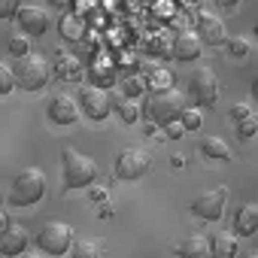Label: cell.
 I'll return each instance as SVG.
<instances>
[{"label":"cell","instance_id":"obj_1","mask_svg":"<svg viewBox=\"0 0 258 258\" xmlns=\"http://www.w3.org/2000/svg\"><path fill=\"white\" fill-rule=\"evenodd\" d=\"M188 106V97L179 91V88H164V91H152L149 94V100H146V115H149V121L152 124H167V121H176L179 115H182V109Z\"/></svg>","mask_w":258,"mask_h":258},{"label":"cell","instance_id":"obj_2","mask_svg":"<svg viewBox=\"0 0 258 258\" xmlns=\"http://www.w3.org/2000/svg\"><path fill=\"white\" fill-rule=\"evenodd\" d=\"M97 179V161L76 149L61 152V182L64 188H88Z\"/></svg>","mask_w":258,"mask_h":258},{"label":"cell","instance_id":"obj_3","mask_svg":"<svg viewBox=\"0 0 258 258\" xmlns=\"http://www.w3.org/2000/svg\"><path fill=\"white\" fill-rule=\"evenodd\" d=\"M13 76H16V85L25 88V91H40L49 85L52 79V64L43 58V55H22L13 67Z\"/></svg>","mask_w":258,"mask_h":258},{"label":"cell","instance_id":"obj_4","mask_svg":"<svg viewBox=\"0 0 258 258\" xmlns=\"http://www.w3.org/2000/svg\"><path fill=\"white\" fill-rule=\"evenodd\" d=\"M46 195V173L40 167H25L10 188V204L13 207H34Z\"/></svg>","mask_w":258,"mask_h":258},{"label":"cell","instance_id":"obj_5","mask_svg":"<svg viewBox=\"0 0 258 258\" xmlns=\"http://www.w3.org/2000/svg\"><path fill=\"white\" fill-rule=\"evenodd\" d=\"M73 228L67 225V222H46L40 231H37V246L46 252V255H52V258H58V255H67L70 252V246H73Z\"/></svg>","mask_w":258,"mask_h":258},{"label":"cell","instance_id":"obj_6","mask_svg":"<svg viewBox=\"0 0 258 258\" xmlns=\"http://www.w3.org/2000/svg\"><path fill=\"white\" fill-rule=\"evenodd\" d=\"M76 106L82 115H88L91 121H103L109 112H112V97L100 88V85H85L79 94H76Z\"/></svg>","mask_w":258,"mask_h":258},{"label":"cell","instance_id":"obj_7","mask_svg":"<svg viewBox=\"0 0 258 258\" xmlns=\"http://www.w3.org/2000/svg\"><path fill=\"white\" fill-rule=\"evenodd\" d=\"M152 170V155L146 149H124L115 158V176L127 179V182H137Z\"/></svg>","mask_w":258,"mask_h":258},{"label":"cell","instance_id":"obj_8","mask_svg":"<svg viewBox=\"0 0 258 258\" xmlns=\"http://www.w3.org/2000/svg\"><path fill=\"white\" fill-rule=\"evenodd\" d=\"M219 94H222V85H219L216 73L207 70V67H201L191 76V97H195L198 109H213L219 103Z\"/></svg>","mask_w":258,"mask_h":258},{"label":"cell","instance_id":"obj_9","mask_svg":"<svg viewBox=\"0 0 258 258\" xmlns=\"http://www.w3.org/2000/svg\"><path fill=\"white\" fill-rule=\"evenodd\" d=\"M225 204H228V188H225V185H216V188H210V191H201V195L191 201V213H195L198 219H204V222H216V219H222Z\"/></svg>","mask_w":258,"mask_h":258},{"label":"cell","instance_id":"obj_10","mask_svg":"<svg viewBox=\"0 0 258 258\" xmlns=\"http://www.w3.org/2000/svg\"><path fill=\"white\" fill-rule=\"evenodd\" d=\"M16 19H19V28L25 31V37H43L49 31V25H52L49 13L43 7H19Z\"/></svg>","mask_w":258,"mask_h":258},{"label":"cell","instance_id":"obj_11","mask_svg":"<svg viewBox=\"0 0 258 258\" xmlns=\"http://www.w3.org/2000/svg\"><path fill=\"white\" fill-rule=\"evenodd\" d=\"M198 40L204 43V46H222L228 37H225V22L219 19V16H213L210 10H201L198 13Z\"/></svg>","mask_w":258,"mask_h":258},{"label":"cell","instance_id":"obj_12","mask_svg":"<svg viewBox=\"0 0 258 258\" xmlns=\"http://www.w3.org/2000/svg\"><path fill=\"white\" fill-rule=\"evenodd\" d=\"M31 243V234L25 225H7V231L0 234V255H7V258H19Z\"/></svg>","mask_w":258,"mask_h":258},{"label":"cell","instance_id":"obj_13","mask_svg":"<svg viewBox=\"0 0 258 258\" xmlns=\"http://www.w3.org/2000/svg\"><path fill=\"white\" fill-rule=\"evenodd\" d=\"M204 52V43L198 40L195 31H179L173 40H170V55L176 61H198Z\"/></svg>","mask_w":258,"mask_h":258},{"label":"cell","instance_id":"obj_14","mask_svg":"<svg viewBox=\"0 0 258 258\" xmlns=\"http://www.w3.org/2000/svg\"><path fill=\"white\" fill-rule=\"evenodd\" d=\"M49 118L55 124H73L79 118V106H76V97L70 94H55L52 103H49Z\"/></svg>","mask_w":258,"mask_h":258},{"label":"cell","instance_id":"obj_15","mask_svg":"<svg viewBox=\"0 0 258 258\" xmlns=\"http://www.w3.org/2000/svg\"><path fill=\"white\" fill-rule=\"evenodd\" d=\"M255 231H258V207L243 204L234 213V237H255Z\"/></svg>","mask_w":258,"mask_h":258},{"label":"cell","instance_id":"obj_16","mask_svg":"<svg viewBox=\"0 0 258 258\" xmlns=\"http://www.w3.org/2000/svg\"><path fill=\"white\" fill-rule=\"evenodd\" d=\"M176 255L179 258H210V240L204 234H188L185 240H179Z\"/></svg>","mask_w":258,"mask_h":258},{"label":"cell","instance_id":"obj_17","mask_svg":"<svg viewBox=\"0 0 258 258\" xmlns=\"http://www.w3.org/2000/svg\"><path fill=\"white\" fill-rule=\"evenodd\" d=\"M210 240V258H237V237L228 231H219Z\"/></svg>","mask_w":258,"mask_h":258},{"label":"cell","instance_id":"obj_18","mask_svg":"<svg viewBox=\"0 0 258 258\" xmlns=\"http://www.w3.org/2000/svg\"><path fill=\"white\" fill-rule=\"evenodd\" d=\"M70 258H103V246L100 240H73Z\"/></svg>","mask_w":258,"mask_h":258},{"label":"cell","instance_id":"obj_19","mask_svg":"<svg viewBox=\"0 0 258 258\" xmlns=\"http://www.w3.org/2000/svg\"><path fill=\"white\" fill-rule=\"evenodd\" d=\"M204 155L207 158H219V161H228L231 158V149L222 137H207L204 140Z\"/></svg>","mask_w":258,"mask_h":258},{"label":"cell","instance_id":"obj_20","mask_svg":"<svg viewBox=\"0 0 258 258\" xmlns=\"http://www.w3.org/2000/svg\"><path fill=\"white\" fill-rule=\"evenodd\" d=\"M55 73L61 76V79H67V82H73V79H79L82 76V64L73 58V55H67V58H61L58 61V67H55Z\"/></svg>","mask_w":258,"mask_h":258},{"label":"cell","instance_id":"obj_21","mask_svg":"<svg viewBox=\"0 0 258 258\" xmlns=\"http://www.w3.org/2000/svg\"><path fill=\"white\" fill-rule=\"evenodd\" d=\"M115 112H118V118H121L124 124H137V121H140V103L131 100V97H124V100L115 106Z\"/></svg>","mask_w":258,"mask_h":258},{"label":"cell","instance_id":"obj_22","mask_svg":"<svg viewBox=\"0 0 258 258\" xmlns=\"http://www.w3.org/2000/svg\"><path fill=\"white\" fill-rule=\"evenodd\" d=\"M85 34V25L79 16H64L61 19V37H70V40H79Z\"/></svg>","mask_w":258,"mask_h":258},{"label":"cell","instance_id":"obj_23","mask_svg":"<svg viewBox=\"0 0 258 258\" xmlns=\"http://www.w3.org/2000/svg\"><path fill=\"white\" fill-rule=\"evenodd\" d=\"M234 131H237V137H240V140H252V137H255V131H258V118H255V112H252V115H246L243 121H234Z\"/></svg>","mask_w":258,"mask_h":258},{"label":"cell","instance_id":"obj_24","mask_svg":"<svg viewBox=\"0 0 258 258\" xmlns=\"http://www.w3.org/2000/svg\"><path fill=\"white\" fill-rule=\"evenodd\" d=\"M121 91H124V97L137 100V97L146 91V79H143V76H127V79L121 82Z\"/></svg>","mask_w":258,"mask_h":258},{"label":"cell","instance_id":"obj_25","mask_svg":"<svg viewBox=\"0 0 258 258\" xmlns=\"http://www.w3.org/2000/svg\"><path fill=\"white\" fill-rule=\"evenodd\" d=\"M176 121L185 127V131H198L204 118H201V109H198V106H195V109H188V106H185V109H182V115H179Z\"/></svg>","mask_w":258,"mask_h":258},{"label":"cell","instance_id":"obj_26","mask_svg":"<svg viewBox=\"0 0 258 258\" xmlns=\"http://www.w3.org/2000/svg\"><path fill=\"white\" fill-rule=\"evenodd\" d=\"M16 88V76H13V67H7L0 61V94H10Z\"/></svg>","mask_w":258,"mask_h":258},{"label":"cell","instance_id":"obj_27","mask_svg":"<svg viewBox=\"0 0 258 258\" xmlns=\"http://www.w3.org/2000/svg\"><path fill=\"white\" fill-rule=\"evenodd\" d=\"M149 82L155 85V91H164V88H170V82H173V76H170L167 70H155ZM149 82H146V85H149Z\"/></svg>","mask_w":258,"mask_h":258},{"label":"cell","instance_id":"obj_28","mask_svg":"<svg viewBox=\"0 0 258 258\" xmlns=\"http://www.w3.org/2000/svg\"><path fill=\"white\" fill-rule=\"evenodd\" d=\"M7 49H10V55L22 58V55H28V40H25V37H10Z\"/></svg>","mask_w":258,"mask_h":258},{"label":"cell","instance_id":"obj_29","mask_svg":"<svg viewBox=\"0 0 258 258\" xmlns=\"http://www.w3.org/2000/svg\"><path fill=\"white\" fill-rule=\"evenodd\" d=\"M149 52L152 55H170V40L167 37H152L149 40Z\"/></svg>","mask_w":258,"mask_h":258},{"label":"cell","instance_id":"obj_30","mask_svg":"<svg viewBox=\"0 0 258 258\" xmlns=\"http://www.w3.org/2000/svg\"><path fill=\"white\" fill-rule=\"evenodd\" d=\"M228 52H231L234 58H243V55L249 52V40H243V37H234V40H228Z\"/></svg>","mask_w":258,"mask_h":258},{"label":"cell","instance_id":"obj_31","mask_svg":"<svg viewBox=\"0 0 258 258\" xmlns=\"http://www.w3.org/2000/svg\"><path fill=\"white\" fill-rule=\"evenodd\" d=\"M19 7H22V0H0V19H13Z\"/></svg>","mask_w":258,"mask_h":258},{"label":"cell","instance_id":"obj_32","mask_svg":"<svg viewBox=\"0 0 258 258\" xmlns=\"http://www.w3.org/2000/svg\"><path fill=\"white\" fill-rule=\"evenodd\" d=\"M246 115H252V106L249 103H234L231 106V121H243Z\"/></svg>","mask_w":258,"mask_h":258},{"label":"cell","instance_id":"obj_33","mask_svg":"<svg viewBox=\"0 0 258 258\" xmlns=\"http://www.w3.org/2000/svg\"><path fill=\"white\" fill-rule=\"evenodd\" d=\"M164 127H167V137H170V140H179V137L185 134V127H182L179 121H167Z\"/></svg>","mask_w":258,"mask_h":258},{"label":"cell","instance_id":"obj_34","mask_svg":"<svg viewBox=\"0 0 258 258\" xmlns=\"http://www.w3.org/2000/svg\"><path fill=\"white\" fill-rule=\"evenodd\" d=\"M219 7H225V10H237V7H240V0H219Z\"/></svg>","mask_w":258,"mask_h":258},{"label":"cell","instance_id":"obj_35","mask_svg":"<svg viewBox=\"0 0 258 258\" xmlns=\"http://www.w3.org/2000/svg\"><path fill=\"white\" fill-rule=\"evenodd\" d=\"M7 225H10V216H7L4 210H0V234H4V231H7Z\"/></svg>","mask_w":258,"mask_h":258},{"label":"cell","instance_id":"obj_36","mask_svg":"<svg viewBox=\"0 0 258 258\" xmlns=\"http://www.w3.org/2000/svg\"><path fill=\"white\" fill-rule=\"evenodd\" d=\"M91 198H94V201H103V198H106V191H103V188H91Z\"/></svg>","mask_w":258,"mask_h":258},{"label":"cell","instance_id":"obj_37","mask_svg":"<svg viewBox=\"0 0 258 258\" xmlns=\"http://www.w3.org/2000/svg\"><path fill=\"white\" fill-rule=\"evenodd\" d=\"M237 258H258V252H243V255L237 252Z\"/></svg>","mask_w":258,"mask_h":258},{"label":"cell","instance_id":"obj_38","mask_svg":"<svg viewBox=\"0 0 258 258\" xmlns=\"http://www.w3.org/2000/svg\"><path fill=\"white\" fill-rule=\"evenodd\" d=\"M22 258H43V252H37V255H25V252H22Z\"/></svg>","mask_w":258,"mask_h":258}]
</instances>
